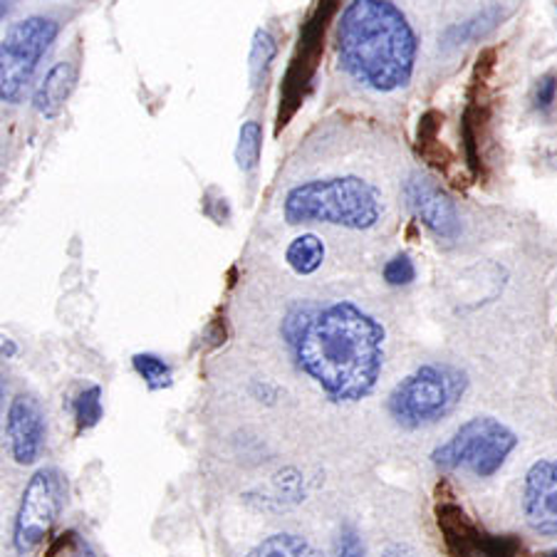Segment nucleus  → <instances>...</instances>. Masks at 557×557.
Listing matches in <instances>:
<instances>
[{
    "label": "nucleus",
    "mask_w": 557,
    "mask_h": 557,
    "mask_svg": "<svg viewBox=\"0 0 557 557\" xmlns=\"http://www.w3.org/2000/svg\"><path fill=\"white\" fill-rule=\"evenodd\" d=\"M382 322L349 300L312 310L290 347L300 370L332 401L370 397L384 370Z\"/></svg>",
    "instance_id": "1"
},
{
    "label": "nucleus",
    "mask_w": 557,
    "mask_h": 557,
    "mask_svg": "<svg viewBox=\"0 0 557 557\" xmlns=\"http://www.w3.org/2000/svg\"><path fill=\"white\" fill-rule=\"evenodd\" d=\"M417 50V33L392 0H352L339 17V65L357 85L374 92L407 87Z\"/></svg>",
    "instance_id": "2"
},
{
    "label": "nucleus",
    "mask_w": 557,
    "mask_h": 557,
    "mask_svg": "<svg viewBox=\"0 0 557 557\" xmlns=\"http://www.w3.org/2000/svg\"><path fill=\"white\" fill-rule=\"evenodd\" d=\"M285 221L327 223L347 231H370L382 219L380 191L359 176L314 178L290 188L283 201Z\"/></svg>",
    "instance_id": "3"
},
{
    "label": "nucleus",
    "mask_w": 557,
    "mask_h": 557,
    "mask_svg": "<svg viewBox=\"0 0 557 557\" xmlns=\"http://www.w3.org/2000/svg\"><path fill=\"white\" fill-rule=\"evenodd\" d=\"M469 376L454 364H421L389 394L392 419L404 429L431 426L454 414L461 404Z\"/></svg>",
    "instance_id": "4"
},
{
    "label": "nucleus",
    "mask_w": 557,
    "mask_h": 557,
    "mask_svg": "<svg viewBox=\"0 0 557 557\" xmlns=\"http://www.w3.org/2000/svg\"><path fill=\"white\" fill-rule=\"evenodd\" d=\"M518 436L493 417H475L456 429L446 444L434 448L431 463L438 471L469 469L479 479L496 475L506 458L516 451Z\"/></svg>",
    "instance_id": "5"
},
{
    "label": "nucleus",
    "mask_w": 557,
    "mask_h": 557,
    "mask_svg": "<svg viewBox=\"0 0 557 557\" xmlns=\"http://www.w3.org/2000/svg\"><path fill=\"white\" fill-rule=\"evenodd\" d=\"M60 25L52 17L33 15L5 33L0 48V97L8 104L23 100L45 52L55 42Z\"/></svg>",
    "instance_id": "6"
},
{
    "label": "nucleus",
    "mask_w": 557,
    "mask_h": 557,
    "mask_svg": "<svg viewBox=\"0 0 557 557\" xmlns=\"http://www.w3.org/2000/svg\"><path fill=\"white\" fill-rule=\"evenodd\" d=\"M65 498L67 483L58 469H40L30 475L13 518L11 543L17 557H28L40 550L65 508Z\"/></svg>",
    "instance_id": "7"
},
{
    "label": "nucleus",
    "mask_w": 557,
    "mask_h": 557,
    "mask_svg": "<svg viewBox=\"0 0 557 557\" xmlns=\"http://www.w3.org/2000/svg\"><path fill=\"white\" fill-rule=\"evenodd\" d=\"M337 5L339 0H320L302 25L298 48H295L290 67H287L285 79H283L281 110H277V129H283L285 124L293 120L295 112H298V107L305 100V95H308L314 70L320 65L322 50H325V35L330 28V21L337 13Z\"/></svg>",
    "instance_id": "8"
},
{
    "label": "nucleus",
    "mask_w": 557,
    "mask_h": 557,
    "mask_svg": "<svg viewBox=\"0 0 557 557\" xmlns=\"http://www.w3.org/2000/svg\"><path fill=\"white\" fill-rule=\"evenodd\" d=\"M436 528L448 557H518L520 541L516 535H496L458 506L456 500H438L434 508Z\"/></svg>",
    "instance_id": "9"
},
{
    "label": "nucleus",
    "mask_w": 557,
    "mask_h": 557,
    "mask_svg": "<svg viewBox=\"0 0 557 557\" xmlns=\"http://www.w3.org/2000/svg\"><path fill=\"white\" fill-rule=\"evenodd\" d=\"M523 516L530 530L555 537L557 535V461L541 458L530 466L523 486Z\"/></svg>",
    "instance_id": "10"
},
{
    "label": "nucleus",
    "mask_w": 557,
    "mask_h": 557,
    "mask_svg": "<svg viewBox=\"0 0 557 557\" xmlns=\"http://www.w3.org/2000/svg\"><path fill=\"white\" fill-rule=\"evenodd\" d=\"M45 411L30 394H17L8 409V444L17 466H33L45 448Z\"/></svg>",
    "instance_id": "11"
},
{
    "label": "nucleus",
    "mask_w": 557,
    "mask_h": 557,
    "mask_svg": "<svg viewBox=\"0 0 557 557\" xmlns=\"http://www.w3.org/2000/svg\"><path fill=\"white\" fill-rule=\"evenodd\" d=\"M404 196H407L411 213L438 238L454 240L461 233V219H458L454 201L434 182L424 176H411L404 186Z\"/></svg>",
    "instance_id": "12"
},
{
    "label": "nucleus",
    "mask_w": 557,
    "mask_h": 557,
    "mask_svg": "<svg viewBox=\"0 0 557 557\" xmlns=\"http://www.w3.org/2000/svg\"><path fill=\"white\" fill-rule=\"evenodd\" d=\"M72 87H75V67H72L70 62H58V65H52L48 70V75L42 77L38 89H35V110L42 116H48V120L58 116L67 102Z\"/></svg>",
    "instance_id": "13"
},
{
    "label": "nucleus",
    "mask_w": 557,
    "mask_h": 557,
    "mask_svg": "<svg viewBox=\"0 0 557 557\" xmlns=\"http://www.w3.org/2000/svg\"><path fill=\"white\" fill-rule=\"evenodd\" d=\"M503 15H506V11H503L500 5H488L483 8L481 13H475L473 17H469V21L461 23V25H454V28H448L444 33V42L446 45H463V42H475V40H483L486 35H491L493 30L498 28Z\"/></svg>",
    "instance_id": "14"
},
{
    "label": "nucleus",
    "mask_w": 557,
    "mask_h": 557,
    "mask_svg": "<svg viewBox=\"0 0 557 557\" xmlns=\"http://www.w3.org/2000/svg\"><path fill=\"white\" fill-rule=\"evenodd\" d=\"M246 557H320V553L305 535L275 533L250 547Z\"/></svg>",
    "instance_id": "15"
},
{
    "label": "nucleus",
    "mask_w": 557,
    "mask_h": 557,
    "mask_svg": "<svg viewBox=\"0 0 557 557\" xmlns=\"http://www.w3.org/2000/svg\"><path fill=\"white\" fill-rule=\"evenodd\" d=\"M325 260V244L314 233H302L285 250V263L298 275H312Z\"/></svg>",
    "instance_id": "16"
},
{
    "label": "nucleus",
    "mask_w": 557,
    "mask_h": 557,
    "mask_svg": "<svg viewBox=\"0 0 557 557\" xmlns=\"http://www.w3.org/2000/svg\"><path fill=\"white\" fill-rule=\"evenodd\" d=\"M132 364H134V372H137V374L141 376L144 384H147L151 392L169 389V386L174 384L172 367H169L159 355H151V352L134 355Z\"/></svg>",
    "instance_id": "17"
},
{
    "label": "nucleus",
    "mask_w": 557,
    "mask_h": 557,
    "mask_svg": "<svg viewBox=\"0 0 557 557\" xmlns=\"http://www.w3.org/2000/svg\"><path fill=\"white\" fill-rule=\"evenodd\" d=\"M260 149H263V129H260L258 122H246L240 127V137H238V149H236V159L238 166L244 172H253L260 161Z\"/></svg>",
    "instance_id": "18"
},
{
    "label": "nucleus",
    "mask_w": 557,
    "mask_h": 557,
    "mask_svg": "<svg viewBox=\"0 0 557 557\" xmlns=\"http://www.w3.org/2000/svg\"><path fill=\"white\" fill-rule=\"evenodd\" d=\"M102 414H104V407H102V389H100V386H87L85 392H79V397L75 399L77 431L95 429L97 424H100Z\"/></svg>",
    "instance_id": "19"
},
{
    "label": "nucleus",
    "mask_w": 557,
    "mask_h": 557,
    "mask_svg": "<svg viewBox=\"0 0 557 557\" xmlns=\"http://www.w3.org/2000/svg\"><path fill=\"white\" fill-rule=\"evenodd\" d=\"M275 38L268 30H258L253 40V50H250V79H253V87H258L265 79V72L271 67L275 58Z\"/></svg>",
    "instance_id": "20"
},
{
    "label": "nucleus",
    "mask_w": 557,
    "mask_h": 557,
    "mask_svg": "<svg viewBox=\"0 0 557 557\" xmlns=\"http://www.w3.org/2000/svg\"><path fill=\"white\" fill-rule=\"evenodd\" d=\"M414 277H417L414 260H411L407 253L394 256L389 263L384 265V281L389 283L392 287H401V285L414 283Z\"/></svg>",
    "instance_id": "21"
},
{
    "label": "nucleus",
    "mask_w": 557,
    "mask_h": 557,
    "mask_svg": "<svg viewBox=\"0 0 557 557\" xmlns=\"http://www.w3.org/2000/svg\"><path fill=\"white\" fill-rule=\"evenodd\" d=\"M332 557H367L362 537H359V533L352 525L339 530V535L335 541V553H332Z\"/></svg>",
    "instance_id": "22"
},
{
    "label": "nucleus",
    "mask_w": 557,
    "mask_h": 557,
    "mask_svg": "<svg viewBox=\"0 0 557 557\" xmlns=\"http://www.w3.org/2000/svg\"><path fill=\"white\" fill-rule=\"evenodd\" d=\"M557 100V75L555 72H547L541 79H537L535 87V107L541 112H547Z\"/></svg>",
    "instance_id": "23"
},
{
    "label": "nucleus",
    "mask_w": 557,
    "mask_h": 557,
    "mask_svg": "<svg viewBox=\"0 0 557 557\" xmlns=\"http://www.w3.org/2000/svg\"><path fill=\"white\" fill-rule=\"evenodd\" d=\"M380 557H421V555L414 550V547L401 545V543H392V545L384 547Z\"/></svg>",
    "instance_id": "24"
},
{
    "label": "nucleus",
    "mask_w": 557,
    "mask_h": 557,
    "mask_svg": "<svg viewBox=\"0 0 557 557\" xmlns=\"http://www.w3.org/2000/svg\"><path fill=\"white\" fill-rule=\"evenodd\" d=\"M70 557H100V555L92 550V545H89L85 537H77V543H75V547H72Z\"/></svg>",
    "instance_id": "25"
},
{
    "label": "nucleus",
    "mask_w": 557,
    "mask_h": 557,
    "mask_svg": "<svg viewBox=\"0 0 557 557\" xmlns=\"http://www.w3.org/2000/svg\"><path fill=\"white\" fill-rule=\"evenodd\" d=\"M15 352V347H13V343H11V339H5V343H3V355L5 357H11Z\"/></svg>",
    "instance_id": "26"
},
{
    "label": "nucleus",
    "mask_w": 557,
    "mask_h": 557,
    "mask_svg": "<svg viewBox=\"0 0 557 557\" xmlns=\"http://www.w3.org/2000/svg\"><path fill=\"white\" fill-rule=\"evenodd\" d=\"M543 557H557V550H550V553H545Z\"/></svg>",
    "instance_id": "27"
}]
</instances>
